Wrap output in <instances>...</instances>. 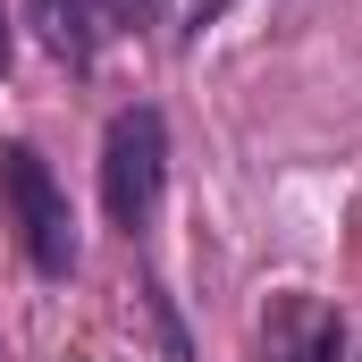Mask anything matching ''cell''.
Masks as SVG:
<instances>
[{
  "label": "cell",
  "mask_w": 362,
  "mask_h": 362,
  "mask_svg": "<svg viewBox=\"0 0 362 362\" xmlns=\"http://www.w3.org/2000/svg\"><path fill=\"white\" fill-rule=\"evenodd\" d=\"M152 0H101V25H144Z\"/></svg>",
  "instance_id": "5"
},
{
  "label": "cell",
  "mask_w": 362,
  "mask_h": 362,
  "mask_svg": "<svg viewBox=\"0 0 362 362\" xmlns=\"http://www.w3.org/2000/svg\"><path fill=\"white\" fill-rule=\"evenodd\" d=\"M160 185H169V118L152 101H135L101 135V211H110V228L135 236L160 211Z\"/></svg>",
  "instance_id": "1"
},
{
  "label": "cell",
  "mask_w": 362,
  "mask_h": 362,
  "mask_svg": "<svg viewBox=\"0 0 362 362\" xmlns=\"http://www.w3.org/2000/svg\"><path fill=\"white\" fill-rule=\"evenodd\" d=\"M0 202L17 219V245L42 278L76 270V211H68V185L51 177V160L34 144H0Z\"/></svg>",
  "instance_id": "2"
},
{
  "label": "cell",
  "mask_w": 362,
  "mask_h": 362,
  "mask_svg": "<svg viewBox=\"0 0 362 362\" xmlns=\"http://www.w3.org/2000/svg\"><path fill=\"white\" fill-rule=\"evenodd\" d=\"M8 59H17V34H8V0H0V76H8Z\"/></svg>",
  "instance_id": "6"
},
{
  "label": "cell",
  "mask_w": 362,
  "mask_h": 362,
  "mask_svg": "<svg viewBox=\"0 0 362 362\" xmlns=\"http://www.w3.org/2000/svg\"><path fill=\"white\" fill-rule=\"evenodd\" d=\"M262 337H270V362H346V320L312 295H278Z\"/></svg>",
  "instance_id": "3"
},
{
  "label": "cell",
  "mask_w": 362,
  "mask_h": 362,
  "mask_svg": "<svg viewBox=\"0 0 362 362\" xmlns=\"http://www.w3.org/2000/svg\"><path fill=\"white\" fill-rule=\"evenodd\" d=\"M34 25H42V42H51L76 76L101 59V0H34Z\"/></svg>",
  "instance_id": "4"
}]
</instances>
